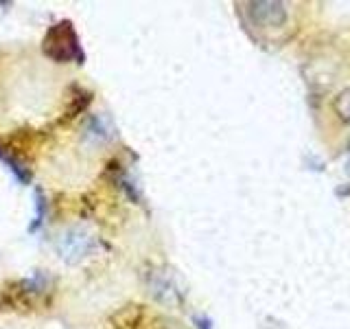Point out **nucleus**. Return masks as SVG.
<instances>
[{
    "label": "nucleus",
    "instance_id": "obj_2",
    "mask_svg": "<svg viewBox=\"0 0 350 329\" xmlns=\"http://www.w3.org/2000/svg\"><path fill=\"white\" fill-rule=\"evenodd\" d=\"M57 250L64 261H68V263L81 261L88 252L92 250V235L81 226L66 228L57 239Z\"/></svg>",
    "mask_w": 350,
    "mask_h": 329
},
{
    "label": "nucleus",
    "instance_id": "obj_1",
    "mask_svg": "<svg viewBox=\"0 0 350 329\" xmlns=\"http://www.w3.org/2000/svg\"><path fill=\"white\" fill-rule=\"evenodd\" d=\"M44 53H49L57 62L79 58V44H77L75 31L70 29L68 22H62V25L49 31V36L44 38Z\"/></svg>",
    "mask_w": 350,
    "mask_h": 329
},
{
    "label": "nucleus",
    "instance_id": "obj_4",
    "mask_svg": "<svg viewBox=\"0 0 350 329\" xmlns=\"http://www.w3.org/2000/svg\"><path fill=\"white\" fill-rule=\"evenodd\" d=\"M112 125H109V121L105 117H94L90 123H88L85 132H83V138L85 141H90V143H103L107 141L109 136H112Z\"/></svg>",
    "mask_w": 350,
    "mask_h": 329
},
{
    "label": "nucleus",
    "instance_id": "obj_5",
    "mask_svg": "<svg viewBox=\"0 0 350 329\" xmlns=\"http://www.w3.org/2000/svg\"><path fill=\"white\" fill-rule=\"evenodd\" d=\"M335 108H337V112H339V117H342V119H346V121L350 119V88L337 97Z\"/></svg>",
    "mask_w": 350,
    "mask_h": 329
},
{
    "label": "nucleus",
    "instance_id": "obj_3",
    "mask_svg": "<svg viewBox=\"0 0 350 329\" xmlns=\"http://www.w3.org/2000/svg\"><path fill=\"white\" fill-rule=\"evenodd\" d=\"M247 14L252 22L262 29H278L287 20V9L282 3H250Z\"/></svg>",
    "mask_w": 350,
    "mask_h": 329
}]
</instances>
